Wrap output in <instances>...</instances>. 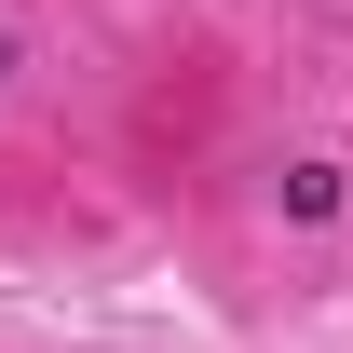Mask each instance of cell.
<instances>
[{
	"label": "cell",
	"instance_id": "6da1fadb",
	"mask_svg": "<svg viewBox=\"0 0 353 353\" xmlns=\"http://www.w3.org/2000/svg\"><path fill=\"white\" fill-rule=\"evenodd\" d=\"M285 218H340V163H285Z\"/></svg>",
	"mask_w": 353,
	"mask_h": 353
},
{
	"label": "cell",
	"instance_id": "7a4b0ae2",
	"mask_svg": "<svg viewBox=\"0 0 353 353\" xmlns=\"http://www.w3.org/2000/svg\"><path fill=\"white\" fill-rule=\"evenodd\" d=\"M0 82H14V28H0Z\"/></svg>",
	"mask_w": 353,
	"mask_h": 353
}]
</instances>
